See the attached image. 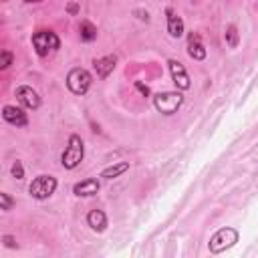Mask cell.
I'll return each mask as SVG.
<instances>
[{
    "instance_id": "4fadbf2b",
    "label": "cell",
    "mask_w": 258,
    "mask_h": 258,
    "mask_svg": "<svg viewBox=\"0 0 258 258\" xmlns=\"http://www.w3.org/2000/svg\"><path fill=\"white\" fill-rule=\"evenodd\" d=\"M87 222H89V226H91L95 232H103V230L107 228V216H105V212H101V210H91L89 216H87Z\"/></svg>"
},
{
    "instance_id": "ffe728a7",
    "label": "cell",
    "mask_w": 258,
    "mask_h": 258,
    "mask_svg": "<svg viewBox=\"0 0 258 258\" xmlns=\"http://www.w3.org/2000/svg\"><path fill=\"white\" fill-rule=\"evenodd\" d=\"M12 175H14L16 179H22V177H24V169H22V163H20V161H14V165H12Z\"/></svg>"
},
{
    "instance_id": "7a4b0ae2",
    "label": "cell",
    "mask_w": 258,
    "mask_h": 258,
    "mask_svg": "<svg viewBox=\"0 0 258 258\" xmlns=\"http://www.w3.org/2000/svg\"><path fill=\"white\" fill-rule=\"evenodd\" d=\"M236 242H238V232H236L234 228H222V230H218V232L210 238L208 248H210L212 254H220V252L232 248Z\"/></svg>"
},
{
    "instance_id": "7402d4cb",
    "label": "cell",
    "mask_w": 258,
    "mask_h": 258,
    "mask_svg": "<svg viewBox=\"0 0 258 258\" xmlns=\"http://www.w3.org/2000/svg\"><path fill=\"white\" fill-rule=\"evenodd\" d=\"M135 85H137V89H139V91H141V93H145V95H147V87H143V85H141V83H135Z\"/></svg>"
},
{
    "instance_id": "7c38bea8",
    "label": "cell",
    "mask_w": 258,
    "mask_h": 258,
    "mask_svg": "<svg viewBox=\"0 0 258 258\" xmlns=\"http://www.w3.org/2000/svg\"><path fill=\"white\" fill-rule=\"evenodd\" d=\"M115 62H117V58L115 56H101V58H95V71H97V75L101 77V79H105L113 69H115Z\"/></svg>"
},
{
    "instance_id": "44dd1931",
    "label": "cell",
    "mask_w": 258,
    "mask_h": 258,
    "mask_svg": "<svg viewBox=\"0 0 258 258\" xmlns=\"http://www.w3.org/2000/svg\"><path fill=\"white\" fill-rule=\"evenodd\" d=\"M4 244H6L8 248H14V246H16L14 240H12V236H4Z\"/></svg>"
},
{
    "instance_id": "e0dca14e",
    "label": "cell",
    "mask_w": 258,
    "mask_h": 258,
    "mask_svg": "<svg viewBox=\"0 0 258 258\" xmlns=\"http://www.w3.org/2000/svg\"><path fill=\"white\" fill-rule=\"evenodd\" d=\"M226 40H228V44L234 48V46H238V30H236V26H228V30H226Z\"/></svg>"
},
{
    "instance_id": "277c9868",
    "label": "cell",
    "mask_w": 258,
    "mask_h": 258,
    "mask_svg": "<svg viewBox=\"0 0 258 258\" xmlns=\"http://www.w3.org/2000/svg\"><path fill=\"white\" fill-rule=\"evenodd\" d=\"M183 103V97L181 93H157L153 97V105L159 113L163 115H173Z\"/></svg>"
},
{
    "instance_id": "6da1fadb",
    "label": "cell",
    "mask_w": 258,
    "mask_h": 258,
    "mask_svg": "<svg viewBox=\"0 0 258 258\" xmlns=\"http://www.w3.org/2000/svg\"><path fill=\"white\" fill-rule=\"evenodd\" d=\"M83 155H85L83 139H81L79 135H71V137H69V145H67V149L62 151L60 163H62V167H67V169H75V167L83 161Z\"/></svg>"
},
{
    "instance_id": "8992f818",
    "label": "cell",
    "mask_w": 258,
    "mask_h": 258,
    "mask_svg": "<svg viewBox=\"0 0 258 258\" xmlns=\"http://www.w3.org/2000/svg\"><path fill=\"white\" fill-rule=\"evenodd\" d=\"M67 87L75 95H85L89 91V87H91V75H89V71H85L81 67L73 69L69 73V77H67Z\"/></svg>"
},
{
    "instance_id": "ac0fdd59",
    "label": "cell",
    "mask_w": 258,
    "mask_h": 258,
    "mask_svg": "<svg viewBox=\"0 0 258 258\" xmlns=\"http://www.w3.org/2000/svg\"><path fill=\"white\" fill-rule=\"evenodd\" d=\"M12 206H14V200H12L8 194H0V210L6 212V210H10Z\"/></svg>"
},
{
    "instance_id": "9a60e30c",
    "label": "cell",
    "mask_w": 258,
    "mask_h": 258,
    "mask_svg": "<svg viewBox=\"0 0 258 258\" xmlns=\"http://www.w3.org/2000/svg\"><path fill=\"white\" fill-rule=\"evenodd\" d=\"M127 169H129V163L121 161V163H115V165L105 167V169L101 171V177H105V179H113V177H119L121 173H125Z\"/></svg>"
},
{
    "instance_id": "5bb4252c",
    "label": "cell",
    "mask_w": 258,
    "mask_h": 258,
    "mask_svg": "<svg viewBox=\"0 0 258 258\" xmlns=\"http://www.w3.org/2000/svg\"><path fill=\"white\" fill-rule=\"evenodd\" d=\"M73 191L77 194V196H95L97 191H99V181L97 179H85V181H81V183H77L75 187H73Z\"/></svg>"
},
{
    "instance_id": "8fae6325",
    "label": "cell",
    "mask_w": 258,
    "mask_h": 258,
    "mask_svg": "<svg viewBox=\"0 0 258 258\" xmlns=\"http://www.w3.org/2000/svg\"><path fill=\"white\" fill-rule=\"evenodd\" d=\"M165 14H167V32H169L173 38H179V36L183 34V20H181L171 8H167Z\"/></svg>"
},
{
    "instance_id": "52a82bcc",
    "label": "cell",
    "mask_w": 258,
    "mask_h": 258,
    "mask_svg": "<svg viewBox=\"0 0 258 258\" xmlns=\"http://www.w3.org/2000/svg\"><path fill=\"white\" fill-rule=\"evenodd\" d=\"M167 64H169V71H171V77H173L175 87L181 89V91L189 89V77H187V73H185V67H183L179 60H173V58H171Z\"/></svg>"
},
{
    "instance_id": "ba28073f",
    "label": "cell",
    "mask_w": 258,
    "mask_h": 258,
    "mask_svg": "<svg viewBox=\"0 0 258 258\" xmlns=\"http://www.w3.org/2000/svg\"><path fill=\"white\" fill-rule=\"evenodd\" d=\"M16 99H18L24 107H28V109H38V105H40V97H38L36 91H34L32 87H28V85H20V87L16 89Z\"/></svg>"
},
{
    "instance_id": "2e32d148",
    "label": "cell",
    "mask_w": 258,
    "mask_h": 258,
    "mask_svg": "<svg viewBox=\"0 0 258 258\" xmlns=\"http://www.w3.org/2000/svg\"><path fill=\"white\" fill-rule=\"evenodd\" d=\"M79 34H81V40H93V38H97V28L91 24V22H81V26H79Z\"/></svg>"
},
{
    "instance_id": "9c48e42d",
    "label": "cell",
    "mask_w": 258,
    "mask_h": 258,
    "mask_svg": "<svg viewBox=\"0 0 258 258\" xmlns=\"http://www.w3.org/2000/svg\"><path fill=\"white\" fill-rule=\"evenodd\" d=\"M2 117H4V121H8L10 125H16V127H24V125L28 123L26 113H24L22 109L14 107V105H6V107L2 109Z\"/></svg>"
},
{
    "instance_id": "30bf717a",
    "label": "cell",
    "mask_w": 258,
    "mask_h": 258,
    "mask_svg": "<svg viewBox=\"0 0 258 258\" xmlns=\"http://www.w3.org/2000/svg\"><path fill=\"white\" fill-rule=\"evenodd\" d=\"M187 54L194 60H204L206 58V48L202 44L200 34H196V32H189L187 34Z\"/></svg>"
},
{
    "instance_id": "5b68a950",
    "label": "cell",
    "mask_w": 258,
    "mask_h": 258,
    "mask_svg": "<svg viewBox=\"0 0 258 258\" xmlns=\"http://www.w3.org/2000/svg\"><path fill=\"white\" fill-rule=\"evenodd\" d=\"M54 189H56V179L52 175H38L28 187V191L34 200H46L54 194Z\"/></svg>"
},
{
    "instance_id": "3957f363",
    "label": "cell",
    "mask_w": 258,
    "mask_h": 258,
    "mask_svg": "<svg viewBox=\"0 0 258 258\" xmlns=\"http://www.w3.org/2000/svg\"><path fill=\"white\" fill-rule=\"evenodd\" d=\"M32 46L36 50L38 56H48L50 52H54L58 46H60V40L54 32L50 30H40L32 36Z\"/></svg>"
},
{
    "instance_id": "d6986e66",
    "label": "cell",
    "mask_w": 258,
    "mask_h": 258,
    "mask_svg": "<svg viewBox=\"0 0 258 258\" xmlns=\"http://www.w3.org/2000/svg\"><path fill=\"white\" fill-rule=\"evenodd\" d=\"M10 62H12V54H10L8 50H4V52L0 54V69H8Z\"/></svg>"
},
{
    "instance_id": "603a6c76",
    "label": "cell",
    "mask_w": 258,
    "mask_h": 258,
    "mask_svg": "<svg viewBox=\"0 0 258 258\" xmlns=\"http://www.w3.org/2000/svg\"><path fill=\"white\" fill-rule=\"evenodd\" d=\"M24 2H40V0H24Z\"/></svg>"
}]
</instances>
